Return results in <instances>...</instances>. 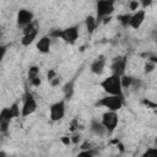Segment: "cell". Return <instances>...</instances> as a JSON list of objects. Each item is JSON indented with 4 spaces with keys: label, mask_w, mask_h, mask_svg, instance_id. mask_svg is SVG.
I'll list each match as a JSON object with an SVG mask.
<instances>
[{
    "label": "cell",
    "mask_w": 157,
    "mask_h": 157,
    "mask_svg": "<svg viewBox=\"0 0 157 157\" xmlns=\"http://www.w3.org/2000/svg\"><path fill=\"white\" fill-rule=\"evenodd\" d=\"M151 4H152V0H140V5L142 6V9L148 7Z\"/></svg>",
    "instance_id": "cell-34"
},
{
    "label": "cell",
    "mask_w": 157,
    "mask_h": 157,
    "mask_svg": "<svg viewBox=\"0 0 157 157\" xmlns=\"http://www.w3.org/2000/svg\"><path fill=\"white\" fill-rule=\"evenodd\" d=\"M60 33H61V29H53V31L49 33V36H50L52 38H60Z\"/></svg>",
    "instance_id": "cell-30"
},
{
    "label": "cell",
    "mask_w": 157,
    "mask_h": 157,
    "mask_svg": "<svg viewBox=\"0 0 157 157\" xmlns=\"http://www.w3.org/2000/svg\"><path fill=\"white\" fill-rule=\"evenodd\" d=\"M50 45H52V37L49 34L40 37L39 40L37 42V49L42 54H48L50 52Z\"/></svg>",
    "instance_id": "cell-12"
},
{
    "label": "cell",
    "mask_w": 157,
    "mask_h": 157,
    "mask_svg": "<svg viewBox=\"0 0 157 157\" xmlns=\"http://www.w3.org/2000/svg\"><path fill=\"white\" fill-rule=\"evenodd\" d=\"M126 63H128V59H126L125 55L124 56H115V58H113L112 64H110L112 74L123 76L125 74V70H126Z\"/></svg>",
    "instance_id": "cell-8"
},
{
    "label": "cell",
    "mask_w": 157,
    "mask_h": 157,
    "mask_svg": "<svg viewBox=\"0 0 157 157\" xmlns=\"http://www.w3.org/2000/svg\"><path fill=\"white\" fill-rule=\"evenodd\" d=\"M29 83H31L32 86H34V87H38V86L42 83V80H40V77H39V76H37L36 78H33L32 81H29Z\"/></svg>",
    "instance_id": "cell-31"
},
{
    "label": "cell",
    "mask_w": 157,
    "mask_h": 157,
    "mask_svg": "<svg viewBox=\"0 0 157 157\" xmlns=\"http://www.w3.org/2000/svg\"><path fill=\"white\" fill-rule=\"evenodd\" d=\"M130 20H131V15L130 13H123L118 16V21L120 22V25L123 27H128L130 26Z\"/></svg>",
    "instance_id": "cell-19"
},
{
    "label": "cell",
    "mask_w": 157,
    "mask_h": 157,
    "mask_svg": "<svg viewBox=\"0 0 157 157\" xmlns=\"http://www.w3.org/2000/svg\"><path fill=\"white\" fill-rule=\"evenodd\" d=\"M142 156H144V157H157V146H156V147H150V148H147V150L144 152Z\"/></svg>",
    "instance_id": "cell-22"
},
{
    "label": "cell",
    "mask_w": 157,
    "mask_h": 157,
    "mask_svg": "<svg viewBox=\"0 0 157 157\" xmlns=\"http://www.w3.org/2000/svg\"><path fill=\"white\" fill-rule=\"evenodd\" d=\"M37 76H39V67L33 65L28 69V74H27V77H28V81H32L33 78H36Z\"/></svg>",
    "instance_id": "cell-20"
},
{
    "label": "cell",
    "mask_w": 157,
    "mask_h": 157,
    "mask_svg": "<svg viewBox=\"0 0 157 157\" xmlns=\"http://www.w3.org/2000/svg\"><path fill=\"white\" fill-rule=\"evenodd\" d=\"M9 126H10V121L6 120H0V132L6 135L9 131Z\"/></svg>",
    "instance_id": "cell-23"
},
{
    "label": "cell",
    "mask_w": 157,
    "mask_h": 157,
    "mask_svg": "<svg viewBox=\"0 0 157 157\" xmlns=\"http://www.w3.org/2000/svg\"><path fill=\"white\" fill-rule=\"evenodd\" d=\"M134 78L135 77H132V76H129V75H123V76H120V80H121V86H123V88H130L131 87V85H132V81H134Z\"/></svg>",
    "instance_id": "cell-17"
},
{
    "label": "cell",
    "mask_w": 157,
    "mask_h": 157,
    "mask_svg": "<svg viewBox=\"0 0 157 157\" xmlns=\"http://www.w3.org/2000/svg\"><path fill=\"white\" fill-rule=\"evenodd\" d=\"M5 52H6V47L5 45H1V58L5 56Z\"/></svg>",
    "instance_id": "cell-39"
},
{
    "label": "cell",
    "mask_w": 157,
    "mask_h": 157,
    "mask_svg": "<svg viewBox=\"0 0 157 157\" xmlns=\"http://www.w3.org/2000/svg\"><path fill=\"white\" fill-rule=\"evenodd\" d=\"M155 67H156V64L147 60L146 64H145V66H144V71H145V74H150V72H152L155 70Z\"/></svg>",
    "instance_id": "cell-24"
},
{
    "label": "cell",
    "mask_w": 157,
    "mask_h": 157,
    "mask_svg": "<svg viewBox=\"0 0 157 157\" xmlns=\"http://www.w3.org/2000/svg\"><path fill=\"white\" fill-rule=\"evenodd\" d=\"M60 82H61V77H60V76H55L53 80H50V81H49V83H50L53 87L59 86V85H60Z\"/></svg>",
    "instance_id": "cell-28"
},
{
    "label": "cell",
    "mask_w": 157,
    "mask_h": 157,
    "mask_svg": "<svg viewBox=\"0 0 157 157\" xmlns=\"http://www.w3.org/2000/svg\"><path fill=\"white\" fill-rule=\"evenodd\" d=\"M77 128H78V121H77V119H74V120L71 121V131L76 130Z\"/></svg>",
    "instance_id": "cell-35"
},
{
    "label": "cell",
    "mask_w": 157,
    "mask_h": 157,
    "mask_svg": "<svg viewBox=\"0 0 157 157\" xmlns=\"http://www.w3.org/2000/svg\"><path fill=\"white\" fill-rule=\"evenodd\" d=\"M13 119L12 114H11V110H10V107L9 108H2L1 112H0V120H6V121H11Z\"/></svg>",
    "instance_id": "cell-18"
},
{
    "label": "cell",
    "mask_w": 157,
    "mask_h": 157,
    "mask_svg": "<svg viewBox=\"0 0 157 157\" xmlns=\"http://www.w3.org/2000/svg\"><path fill=\"white\" fill-rule=\"evenodd\" d=\"M92 146H91V142L90 141H83L81 145H80V148L81 150H88V148H91Z\"/></svg>",
    "instance_id": "cell-33"
},
{
    "label": "cell",
    "mask_w": 157,
    "mask_h": 157,
    "mask_svg": "<svg viewBox=\"0 0 157 157\" xmlns=\"http://www.w3.org/2000/svg\"><path fill=\"white\" fill-rule=\"evenodd\" d=\"M139 6H140V1H137V0H130V2H129V10H131V11H137V9H139Z\"/></svg>",
    "instance_id": "cell-26"
},
{
    "label": "cell",
    "mask_w": 157,
    "mask_h": 157,
    "mask_svg": "<svg viewBox=\"0 0 157 157\" xmlns=\"http://www.w3.org/2000/svg\"><path fill=\"white\" fill-rule=\"evenodd\" d=\"M144 103H145L146 105H150V107H152V108H157V104H155V103H151L150 101H146V99H145V101H144Z\"/></svg>",
    "instance_id": "cell-38"
},
{
    "label": "cell",
    "mask_w": 157,
    "mask_h": 157,
    "mask_svg": "<svg viewBox=\"0 0 157 157\" xmlns=\"http://www.w3.org/2000/svg\"><path fill=\"white\" fill-rule=\"evenodd\" d=\"M141 85H142V81H141L140 78H134L132 85H131V87H130V88H132L134 91H137V90L141 87Z\"/></svg>",
    "instance_id": "cell-27"
},
{
    "label": "cell",
    "mask_w": 157,
    "mask_h": 157,
    "mask_svg": "<svg viewBox=\"0 0 157 157\" xmlns=\"http://www.w3.org/2000/svg\"><path fill=\"white\" fill-rule=\"evenodd\" d=\"M96 105L97 107L107 108V110H115V112H118L124 105V98L119 97V96H114V94H108V96L98 99L96 102Z\"/></svg>",
    "instance_id": "cell-2"
},
{
    "label": "cell",
    "mask_w": 157,
    "mask_h": 157,
    "mask_svg": "<svg viewBox=\"0 0 157 157\" xmlns=\"http://www.w3.org/2000/svg\"><path fill=\"white\" fill-rule=\"evenodd\" d=\"M96 12L97 22H101V20L109 17L114 12V0H97Z\"/></svg>",
    "instance_id": "cell-3"
},
{
    "label": "cell",
    "mask_w": 157,
    "mask_h": 157,
    "mask_svg": "<svg viewBox=\"0 0 157 157\" xmlns=\"http://www.w3.org/2000/svg\"><path fill=\"white\" fill-rule=\"evenodd\" d=\"M155 40L157 42V32H156V36H155Z\"/></svg>",
    "instance_id": "cell-40"
},
{
    "label": "cell",
    "mask_w": 157,
    "mask_h": 157,
    "mask_svg": "<svg viewBox=\"0 0 157 157\" xmlns=\"http://www.w3.org/2000/svg\"><path fill=\"white\" fill-rule=\"evenodd\" d=\"M101 121L105 126L108 134H113L117 125H118L119 118H118V114H117L115 110H107L102 114V120Z\"/></svg>",
    "instance_id": "cell-5"
},
{
    "label": "cell",
    "mask_w": 157,
    "mask_h": 157,
    "mask_svg": "<svg viewBox=\"0 0 157 157\" xmlns=\"http://www.w3.org/2000/svg\"><path fill=\"white\" fill-rule=\"evenodd\" d=\"M99 86L103 88V91L108 94H114L124 98V92H123V86H121V80L119 75L112 74L110 76L105 77L103 81H101Z\"/></svg>",
    "instance_id": "cell-1"
},
{
    "label": "cell",
    "mask_w": 157,
    "mask_h": 157,
    "mask_svg": "<svg viewBox=\"0 0 157 157\" xmlns=\"http://www.w3.org/2000/svg\"><path fill=\"white\" fill-rule=\"evenodd\" d=\"M147 60H148V61H152V63H155V64H157V56L153 55V54H150V55L147 56Z\"/></svg>",
    "instance_id": "cell-37"
},
{
    "label": "cell",
    "mask_w": 157,
    "mask_h": 157,
    "mask_svg": "<svg viewBox=\"0 0 157 157\" xmlns=\"http://www.w3.org/2000/svg\"><path fill=\"white\" fill-rule=\"evenodd\" d=\"M75 81H76V77H72L70 81H67V82L63 86L64 98H65L66 101L71 99L72 96H74V91H75Z\"/></svg>",
    "instance_id": "cell-14"
},
{
    "label": "cell",
    "mask_w": 157,
    "mask_h": 157,
    "mask_svg": "<svg viewBox=\"0 0 157 157\" xmlns=\"http://www.w3.org/2000/svg\"><path fill=\"white\" fill-rule=\"evenodd\" d=\"M55 76H58V74H56V71L54 70V69H49V71L47 72V78H48V81H50V80H53Z\"/></svg>",
    "instance_id": "cell-29"
},
{
    "label": "cell",
    "mask_w": 157,
    "mask_h": 157,
    "mask_svg": "<svg viewBox=\"0 0 157 157\" xmlns=\"http://www.w3.org/2000/svg\"><path fill=\"white\" fill-rule=\"evenodd\" d=\"M33 18H34V15L32 11L27 10V9H21L18 10L17 12V26L21 27V28H25L27 25L32 23L33 22Z\"/></svg>",
    "instance_id": "cell-9"
},
{
    "label": "cell",
    "mask_w": 157,
    "mask_h": 157,
    "mask_svg": "<svg viewBox=\"0 0 157 157\" xmlns=\"http://www.w3.org/2000/svg\"><path fill=\"white\" fill-rule=\"evenodd\" d=\"M37 109V101L34 98V96L29 92L26 91L25 96H23V103H22V108H21V117H28L32 113H34Z\"/></svg>",
    "instance_id": "cell-4"
},
{
    "label": "cell",
    "mask_w": 157,
    "mask_h": 157,
    "mask_svg": "<svg viewBox=\"0 0 157 157\" xmlns=\"http://www.w3.org/2000/svg\"><path fill=\"white\" fill-rule=\"evenodd\" d=\"M10 110H11V114L13 118H18L21 115V112H20V105L17 102H13L11 105H10Z\"/></svg>",
    "instance_id": "cell-21"
},
{
    "label": "cell",
    "mask_w": 157,
    "mask_h": 157,
    "mask_svg": "<svg viewBox=\"0 0 157 157\" xmlns=\"http://www.w3.org/2000/svg\"><path fill=\"white\" fill-rule=\"evenodd\" d=\"M105 56L104 55H98L91 64V71L96 75H101L104 71V66H105Z\"/></svg>",
    "instance_id": "cell-11"
},
{
    "label": "cell",
    "mask_w": 157,
    "mask_h": 157,
    "mask_svg": "<svg viewBox=\"0 0 157 157\" xmlns=\"http://www.w3.org/2000/svg\"><path fill=\"white\" fill-rule=\"evenodd\" d=\"M60 141H61L65 146H69L70 144H72V142H71V137H69V136H61V137H60Z\"/></svg>",
    "instance_id": "cell-32"
},
{
    "label": "cell",
    "mask_w": 157,
    "mask_h": 157,
    "mask_svg": "<svg viewBox=\"0 0 157 157\" xmlns=\"http://www.w3.org/2000/svg\"><path fill=\"white\" fill-rule=\"evenodd\" d=\"M91 131L96 135V136H104L105 134H108V131H107V129H105V126L103 125V123L102 121H98L97 119H92V121H91Z\"/></svg>",
    "instance_id": "cell-13"
},
{
    "label": "cell",
    "mask_w": 157,
    "mask_h": 157,
    "mask_svg": "<svg viewBox=\"0 0 157 157\" xmlns=\"http://www.w3.org/2000/svg\"><path fill=\"white\" fill-rule=\"evenodd\" d=\"M146 17V11L145 10H137L131 15V20H130V27H132L134 29H137L141 27V25L144 23Z\"/></svg>",
    "instance_id": "cell-10"
},
{
    "label": "cell",
    "mask_w": 157,
    "mask_h": 157,
    "mask_svg": "<svg viewBox=\"0 0 157 157\" xmlns=\"http://www.w3.org/2000/svg\"><path fill=\"white\" fill-rule=\"evenodd\" d=\"M77 38H78V26L77 25L70 26L67 28L61 29L60 39H63L65 43H67V44H75L76 40H77Z\"/></svg>",
    "instance_id": "cell-7"
},
{
    "label": "cell",
    "mask_w": 157,
    "mask_h": 157,
    "mask_svg": "<svg viewBox=\"0 0 157 157\" xmlns=\"http://www.w3.org/2000/svg\"><path fill=\"white\" fill-rule=\"evenodd\" d=\"M155 145H156V146H157V137H156V139H155Z\"/></svg>",
    "instance_id": "cell-41"
},
{
    "label": "cell",
    "mask_w": 157,
    "mask_h": 157,
    "mask_svg": "<svg viewBox=\"0 0 157 157\" xmlns=\"http://www.w3.org/2000/svg\"><path fill=\"white\" fill-rule=\"evenodd\" d=\"M96 153H97V151L91 147V148H88V150H82V151L78 153V156H88V157H92V156H94Z\"/></svg>",
    "instance_id": "cell-25"
},
{
    "label": "cell",
    "mask_w": 157,
    "mask_h": 157,
    "mask_svg": "<svg viewBox=\"0 0 157 157\" xmlns=\"http://www.w3.org/2000/svg\"><path fill=\"white\" fill-rule=\"evenodd\" d=\"M98 22H97V18L92 15H88L86 18H85V26H86V29H87V33L88 34H92L97 27Z\"/></svg>",
    "instance_id": "cell-16"
},
{
    "label": "cell",
    "mask_w": 157,
    "mask_h": 157,
    "mask_svg": "<svg viewBox=\"0 0 157 157\" xmlns=\"http://www.w3.org/2000/svg\"><path fill=\"white\" fill-rule=\"evenodd\" d=\"M37 34H38V28H34L32 32H29L27 34H23L22 39H21V44L23 47H28L29 44H32L34 42V39L37 38Z\"/></svg>",
    "instance_id": "cell-15"
},
{
    "label": "cell",
    "mask_w": 157,
    "mask_h": 157,
    "mask_svg": "<svg viewBox=\"0 0 157 157\" xmlns=\"http://www.w3.org/2000/svg\"><path fill=\"white\" fill-rule=\"evenodd\" d=\"M78 141H80V135H72L71 136V142L72 144H78Z\"/></svg>",
    "instance_id": "cell-36"
},
{
    "label": "cell",
    "mask_w": 157,
    "mask_h": 157,
    "mask_svg": "<svg viewBox=\"0 0 157 157\" xmlns=\"http://www.w3.org/2000/svg\"><path fill=\"white\" fill-rule=\"evenodd\" d=\"M65 115V99L58 101L49 107V118L52 121H59Z\"/></svg>",
    "instance_id": "cell-6"
}]
</instances>
